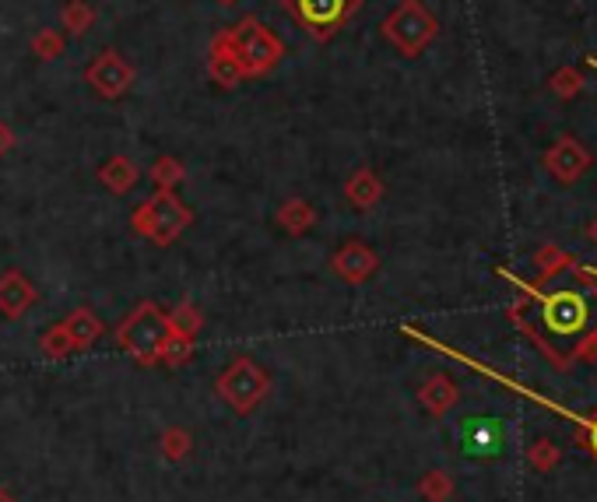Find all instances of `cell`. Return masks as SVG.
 Returning a JSON list of instances; mask_svg holds the SVG:
<instances>
[{
	"mask_svg": "<svg viewBox=\"0 0 597 502\" xmlns=\"http://www.w3.org/2000/svg\"><path fill=\"white\" fill-rule=\"evenodd\" d=\"M503 278H510L513 285L524 288L534 299L531 306H520L524 309V323L534 330V338H538L559 362H569V355H573V348L583 341V334L597 327L594 295L580 292V288L538 292L534 285H524L520 278H513L510 271H503Z\"/></svg>",
	"mask_w": 597,
	"mask_h": 502,
	"instance_id": "6da1fadb",
	"label": "cell"
},
{
	"mask_svg": "<svg viewBox=\"0 0 597 502\" xmlns=\"http://www.w3.org/2000/svg\"><path fill=\"white\" fill-rule=\"evenodd\" d=\"M211 43L225 46V50L243 64V71L250 74V78H257V74H271L274 67L285 60V43H281L267 25H260L257 18H239L236 25H229V29L218 32Z\"/></svg>",
	"mask_w": 597,
	"mask_h": 502,
	"instance_id": "7a4b0ae2",
	"label": "cell"
},
{
	"mask_svg": "<svg viewBox=\"0 0 597 502\" xmlns=\"http://www.w3.org/2000/svg\"><path fill=\"white\" fill-rule=\"evenodd\" d=\"M169 341V320L159 302H141L130 309L127 320L116 327V345L141 366H159V355Z\"/></svg>",
	"mask_w": 597,
	"mask_h": 502,
	"instance_id": "3957f363",
	"label": "cell"
},
{
	"mask_svg": "<svg viewBox=\"0 0 597 502\" xmlns=\"http://www.w3.org/2000/svg\"><path fill=\"white\" fill-rule=\"evenodd\" d=\"M194 222V211L176 197V190H155L144 204L134 211V232L152 239L155 246H173Z\"/></svg>",
	"mask_w": 597,
	"mask_h": 502,
	"instance_id": "277c9868",
	"label": "cell"
},
{
	"mask_svg": "<svg viewBox=\"0 0 597 502\" xmlns=\"http://www.w3.org/2000/svg\"><path fill=\"white\" fill-rule=\"evenodd\" d=\"M383 39L404 57H418L439 36V22L422 0H401L380 25Z\"/></svg>",
	"mask_w": 597,
	"mask_h": 502,
	"instance_id": "5b68a950",
	"label": "cell"
},
{
	"mask_svg": "<svg viewBox=\"0 0 597 502\" xmlns=\"http://www.w3.org/2000/svg\"><path fill=\"white\" fill-rule=\"evenodd\" d=\"M215 394L229 404L236 415H250L253 408L264 404V397L271 394V373L260 366L257 359H232L229 366L222 369V376L215 380Z\"/></svg>",
	"mask_w": 597,
	"mask_h": 502,
	"instance_id": "8992f818",
	"label": "cell"
},
{
	"mask_svg": "<svg viewBox=\"0 0 597 502\" xmlns=\"http://www.w3.org/2000/svg\"><path fill=\"white\" fill-rule=\"evenodd\" d=\"M281 8L310 32V39L327 43L359 11V0H281Z\"/></svg>",
	"mask_w": 597,
	"mask_h": 502,
	"instance_id": "52a82bcc",
	"label": "cell"
},
{
	"mask_svg": "<svg viewBox=\"0 0 597 502\" xmlns=\"http://www.w3.org/2000/svg\"><path fill=\"white\" fill-rule=\"evenodd\" d=\"M85 81L102 99H120V95H127V88L134 85V67L116 50H102L99 57L85 67Z\"/></svg>",
	"mask_w": 597,
	"mask_h": 502,
	"instance_id": "ba28073f",
	"label": "cell"
},
{
	"mask_svg": "<svg viewBox=\"0 0 597 502\" xmlns=\"http://www.w3.org/2000/svg\"><path fill=\"white\" fill-rule=\"evenodd\" d=\"M331 271L348 285H366L376 271H380V253L362 239H348L338 253L331 257Z\"/></svg>",
	"mask_w": 597,
	"mask_h": 502,
	"instance_id": "9c48e42d",
	"label": "cell"
},
{
	"mask_svg": "<svg viewBox=\"0 0 597 502\" xmlns=\"http://www.w3.org/2000/svg\"><path fill=\"white\" fill-rule=\"evenodd\" d=\"M548 173L559 183H576L590 169V151L576 137H559L545 155Z\"/></svg>",
	"mask_w": 597,
	"mask_h": 502,
	"instance_id": "30bf717a",
	"label": "cell"
},
{
	"mask_svg": "<svg viewBox=\"0 0 597 502\" xmlns=\"http://www.w3.org/2000/svg\"><path fill=\"white\" fill-rule=\"evenodd\" d=\"M39 292L29 281V274L11 267V271L0 274V316L4 320H22L32 306H36Z\"/></svg>",
	"mask_w": 597,
	"mask_h": 502,
	"instance_id": "8fae6325",
	"label": "cell"
},
{
	"mask_svg": "<svg viewBox=\"0 0 597 502\" xmlns=\"http://www.w3.org/2000/svg\"><path fill=\"white\" fill-rule=\"evenodd\" d=\"M461 446L468 457H499L503 429H499L496 418H468L461 425Z\"/></svg>",
	"mask_w": 597,
	"mask_h": 502,
	"instance_id": "7c38bea8",
	"label": "cell"
},
{
	"mask_svg": "<svg viewBox=\"0 0 597 502\" xmlns=\"http://www.w3.org/2000/svg\"><path fill=\"white\" fill-rule=\"evenodd\" d=\"M457 383L450 380L446 373H436V376H429V380L418 387V401H422V408L429 411L432 418H443L446 411L454 408L457 404Z\"/></svg>",
	"mask_w": 597,
	"mask_h": 502,
	"instance_id": "4fadbf2b",
	"label": "cell"
},
{
	"mask_svg": "<svg viewBox=\"0 0 597 502\" xmlns=\"http://www.w3.org/2000/svg\"><path fill=\"white\" fill-rule=\"evenodd\" d=\"M345 197L355 211H369L380 204L383 197V180L373 173V169H355L352 176L345 180Z\"/></svg>",
	"mask_w": 597,
	"mask_h": 502,
	"instance_id": "5bb4252c",
	"label": "cell"
},
{
	"mask_svg": "<svg viewBox=\"0 0 597 502\" xmlns=\"http://www.w3.org/2000/svg\"><path fill=\"white\" fill-rule=\"evenodd\" d=\"M208 78L215 81L218 88H239L250 74L243 71V64H239L225 46L211 43L208 46Z\"/></svg>",
	"mask_w": 597,
	"mask_h": 502,
	"instance_id": "9a60e30c",
	"label": "cell"
},
{
	"mask_svg": "<svg viewBox=\"0 0 597 502\" xmlns=\"http://www.w3.org/2000/svg\"><path fill=\"white\" fill-rule=\"evenodd\" d=\"M64 327H67V334H71V345H74V352H88V348L95 345V341L102 338V320L92 313L88 306H78L71 316L64 320Z\"/></svg>",
	"mask_w": 597,
	"mask_h": 502,
	"instance_id": "2e32d148",
	"label": "cell"
},
{
	"mask_svg": "<svg viewBox=\"0 0 597 502\" xmlns=\"http://www.w3.org/2000/svg\"><path fill=\"white\" fill-rule=\"evenodd\" d=\"M137 165L130 162L127 155H116V158H109L106 165L99 169V180H102V187L109 190V194H130L134 190V183H137Z\"/></svg>",
	"mask_w": 597,
	"mask_h": 502,
	"instance_id": "e0dca14e",
	"label": "cell"
},
{
	"mask_svg": "<svg viewBox=\"0 0 597 502\" xmlns=\"http://www.w3.org/2000/svg\"><path fill=\"white\" fill-rule=\"evenodd\" d=\"M278 225L288 232V236H303L317 225V211L303 201V197H292L278 208Z\"/></svg>",
	"mask_w": 597,
	"mask_h": 502,
	"instance_id": "ac0fdd59",
	"label": "cell"
},
{
	"mask_svg": "<svg viewBox=\"0 0 597 502\" xmlns=\"http://www.w3.org/2000/svg\"><path fill=\"white\" fill-rule=\"evenodd\" d=\"M166 320H169V334H173V338H187V341H194L204 327V313L190 299H183Z\"/></svg>",
	"mask_w": 597,
	"mask_h": 502,
	"instance_id": "d6986e66",
	"label": "cell"
},
{
	"mask_svg": "<svg viewBox=\"0 0 597 502\" xmlns=\"http://www.w3.org/2000/svg\"><path fill=\"white\" fill-rule=\"evenodd\" d=\"M60 22L71 36H85L88 29L95 25V8L88 0H67L64 11H60Z\"/></svg>",
	"mask_w": 597,
	"mask_h": 502,
	"instance_id": "ffe728a7",
	"label": "cell"
},
{
	"mask_svg": "<svg viewBox=\"0 0 597 502\" xmlns=\"http://www.w3.org/2000/svg\"><path fill=\"white\" fill-rule=\"evenodd\" d=\"M152 183L159 190H176L183 183V176H187V169H183V162L180 158H173V155H159L152 162Z\"/></svg>",
	"mask_w": 597,
	"mask_h": 502,
	"instance_id": "44dd1931",
	"label": "cell"
},
{
	"mask_svg": "<svg viewBox=\"0 0 597 502\" xmlns=\"http://www.w3.org/2000/svg\"><path fill=\"white\" fill-rule=\"evenodd\" d=\"M39 352H43L46 359H53V362H60V359H67V355H74L71 334H67L64 323H53V327L46 330L43 338H39Z\"/></svg>",
	"mask_w": 597,
	"mask_h": 502,
	"instance_id": "7402d4cb",
	"label": "cell"
},
{
	"mask_svg": "<svg viewBox=\"0 0 597 502\" xmlns=\"http://www.w3.org/2000/svg\"><path fill=\"white\" fill-rule=\"evenodd\" d=\"M418 495H422L425 502H446L454 495V478L446 471H429L418 481Z\"/></svg>",
	"mask_w": 597,
	"mask_h": 502,
	"instance_id": "603a6c76",
	"label": "cell"
},
{
	"mask_svg": "<svg viewBox=\"0 0 597 502\" xmlns=\"http://www.w3.org/2000/svg\"><path fill=\"white\" fill-rule=\"evenodd\" d=\"M67 50V39L60 36L57 29H39L36 39H32V53H36L39 60H57L64 57Z\"/></svg>",
	"mask_w": 597,
	"mask_h": 502,
	"instance_id": "cb8c5ba5",
	"label": "cell"
},
{
	"mask_svg": "<svg viewBox=\"0 0 597 502\" xmlns=\"http://www.w3.org/2000/svg\"><path fill=\"white\" fill-rule=\"evenodd\" d=\"M559 446L552 443V439H534L531 450H527V460H531V467H538V471H552L555 464H559Z\"/></svg>",
	"mask_w": 597,
	"mask_h": 502,
	"instance_id": "d4e9b609",
	"label": "cell"
},
{
	"mask_svg": "<svg viewBox=\"0 0 597 502\" xmlns=\"http://www.w3.org/2000/svg\"><path fill=\"white\" fill-rule=\"evenodd\" d=\"M190 432L180 429V425H173V429H166V436H162V453H166L169 460H183L190 453Z\"/></svg>",
	"mask_w": 597,
	"mask_h": 502,
	"instance_id": "484cf974",
	"label": "cell"
},
{
	"mask_svg": "<svg viewBox=\"0 0 597 502\" xmlns=\"http://www.w3.org/2000/svg\"><path fill=\"white\" fill-rule=\"evenodd\" d=\"M190 355H194V341L173 338V334H169L166 348H162V355H159V366H183Z\"/></svg>",
	"mask_w": 597,
	"mask_h": 502,
	"instance_id": "4316f807",
	"label": "cell"
},
{
	"mask_svg": "<svg viewBox=\"0 0 597 502\" xmlns=\"http://www.w3.org/2000/svg\"><path fill=\"white\" fill-rule=\"evenodd\" d=\"M562 267H569V257L559 250V246H545V250L538 253V278H541V281L555 278V274H559Z\"/></svg>",
	"mask_w": 597,
	"mask_h": 502,
	"instance_id": "83f0119b",
	"label": "cell"
},
{
	"mask_svg": "<svg viewBox=\"0 0 597 502\" xmlns=\"http://www.w3.org/2000/svg\"><path fill=\"white\" fill-rule=\"evenodd\" d=\"M548 85H552V92H555V95H562V99H569V95L580 92V74H576L573 67H562L559 74H552V81H548Z\"/></svg>",
	"mask_w": 597,
	"mask_h": 502,
	"instance_id": "f1b7e54d",
	"label": "cell"
},
{
	"mask_svg": "<svg viewBox=\"0 0 597 502\" xmlns=\"http://www.w3.org/2000/svg\"><path fill=\"white\" fill-rule=\"evenodd\" d=\"M573 359H580V362H597V327L583 334V341L573 348V355H569V362H573Z\"/></svg>",
	"mask_w": 597,
	"mask_h": 502,
	"instance_id": "f546056e",
	"label": "cell"
},
{
	"mask_svg": "<svg viewBox=\"0 0 597 502\" xmlns=\"http://www.w3.org/2000/svg\"><path fill=\"white\" fill-rule=\"evenodd\" d=\"M11 148H15V130L0 120V155H8Z\"/></svg>",
	"mask_w": 597,
	"mask_h": 502,
	"instance_id": "4dcf8cb0",
	"label": "cell"
},
{
	"mask_svg": "<svg viewBox=\"0 0 597 502\" xmlns=\"http://www.w3.org/2000/svg\"><path fill=\"white\" fill-rule=\"evenodd\" d=\"M587 443H590V450H594V457H597V418H594V422H587Z\"/></svg>",
	"mask_w": 597,
	"mask_h": 502,
	"instance_id": "1f68e13d",
	"label": "cell"
},
{
	"mask_svg": "<svg viewBox=\"0 0 597 502\" xmlns=\"http://www.w3.org/2000/svg\"><path fill=\"white\" fill-rule=\"evenodd\" d=\"M587 236H590V243H594V246H597V218H594V222H590V225H587Z\"/></svg>",
	"mask_w": 597,
	"mask_h": 502,
	"instance_id": "d6a6232c",
	"label": "cell"
},
{
	"mask_svg": "<svg viewBox=\"0 0 597 502\" xmlns=\"http://www.w3.org/2000/svg\"><path fill=\"white\" fill-rule=\"evenodd\" d=\"M0 502H15V499H11V492H4V488H0Z\"/></svg>",
	"mask_w": 597,
	"mask_h": 502,
	"instance_id": "836d02e7",
	"label": "cell"
},
{
	"mask_svg": "<svg viewBox=\"0 0 597 502\" xmlns=\"http://www.w3.org/2000/svg\"><path fill=\"white\" fill-rule=\"evenodd\" d=\"M587 64H590V67H594V71H597V57H590V60H587Z\"/></svg>",
	"mask_w": 597,
	"mask_h": 502,
	"instance_id": "e575fe53",
	"label": "cell"
},
{
	"mask_svg": "<svg viewBox=\"0 0 597 502\" xmlns=\"http://www.w3.org/2000/svg\"><path fill=\"white\" fill-rule=\"evenodd\" d=\"M218 4H236V0H218Z\"/></svg>",
	"mask_w": 597,
	"mask_h": 502,
	"instance_id": "d590c367",
	"label": "cell"
}]
</instances>
